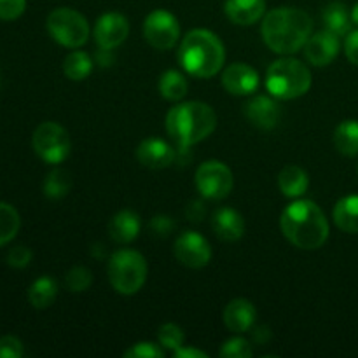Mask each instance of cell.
Here are the masks:
<instances>
[{
    "label": "cell",
    "mask_w": 358,
    "mask_h": 358,
    "mask_svg": "<svg viewBox=\"0 0 358 358\" xmlns=\"http://www.w3.org/2000/svg\"><path fill=\"white\" fill-rule=\"evenodd\" d=\"M334 145L343 156L353 157L358 154V121L341 122L334 131Z\"/></svg>",
    "instance_id": "d4e9b609"
},
{
    "label": "cell",
    "mask_w": 358,
    "mask_h": 358,
    "mask_svg": "<svg viewBox=\"0 0 358 358\" xmlns=\"http://www.w3.org/2000/svg\"><path fill=\"white\" fill-rule=\"evenodd\" d=\"M189 84L177 70H168L159 79V93L168 101H180L187 94Z\"/></svg>",
    "instance_id": "484cf974"
},
{
    "label": "cell",
    "mask_w": 358,
    "mask_h": 358,
    "mask_svg": "<svg viewBox=\"0 0 358 358\" xmlns=\"http://www.w3.org/2000/svg\"><path fill=\"white\" fill-rule=\"evenodd\" d=\"M65 283L70 292H84L93 283V273L84 266H76L66 273Z\"/></svg>",
    "instance_id": "4dcf8cb0"
},
{
    "label": "cell",
    "mask_w": 358,
    "mask_h": 358,
    "mask_svg": "<svg viewBox=\"0 0 358 358\" xmlns=\"http://www.w3.org/2000/svg\"><path fill=\"white\" fill-rule=\"evenodd\" d=\"M173 252L180 264L192 269L205 268L212 259V248H210L208 240L196 231L182 233L175 241Z\"/></svg>",
    "instance_id": "8fae6325"
},
{
    "label": "cell",
    "mask_w": 358,
    "mask_h": 358,
    "mask_svg": "<svg viewBox=\"0 0 358 358\" xmlns=\"http://www.w3.org/2000/svg\"><path fill=\"white\" fill-rule=\"evenodd\" d=\"M31 147L42 161L49 164H58L69 157L70 136L58 122H42L31 136Z\"/></svg>",
    "instance_id": "ba28073f"
},
{
    "label": "cell",
    "mask_w": 358,
    "mask_h": 358,
    "mask_svg": "<svg viewBox=\"0 0 358 358\" xmlns=\"http://www.w3.org/2000/svg\"><path fill=\"white\" fill-rule=\"evenodd\" d=\"M58 296V283L51 276H41L28 289V301L37 310H45L55 303Z\"/></svg>",
    "instance_id": "cb8c5ba5"
},
{
    "label": "cell",
    "mask_w": 358,
    "mask_h": 358,
    "mask_svg": "<svg viewBox=\"0 0 358 358\" xmlns=\"http://www.w3.org/2000/svg\"><path fill=\"white\" fill-rule=\"evenodd\" d=\"M196 187L206 199H224L233 191L234 178L229 166L220 161H205L196 171Z\"/></svg>",
    "instance_id": "9c48e42d"
},
{
    "label": "cell",
    "mask_w": 358,
    "mask_h": 358,
    "mask_svg": "<svg viewBox=\"0 0 358 358\" xmlns=\"http://www.w3.org/2000/svg\"><path fill=\"white\" fill-rule=\"evenodd\" d=\"M173 353H175V358H206V353L201 352V350L184 348V346H180V348Z\"/></svg>",
    "instance_id": "ab89813d"
},
{
    "label": "cell",
    "mask_w": 358,
    "mask_h": 358,
    "mask_svg": "<svg viewBox=\"0 0 358 358\" xmlns=\"http://www.w3.org/2000/svg\"><path fill=\"white\" fill-rule=\"evenodd\" d=\"M311 87V72L296 58H280L266 72V90L278 100H294Z\"/></svg>",
    "instance_id": "5b68a950"
},
{
    "label": "cell",
    "mask_w": 358,
    "mask_h": 358,
    "mask_svg": "<svg viewBox=\"0 0 358 358\" xmlns=\"http://www.w3.org/2000/svg\"><path fill=\"white\" fill-rule=\"evenodd\" d=\"M140 233V217L131 210H121L115 213L108 224V234L119 245L131 243Z\"/></svg>",
    "instance_id": "ffe728a7"
},
{
    "label": "cell",
    "mask_w": 358,
    "mask_h": 358,
    "mask_svg": "<svg viewBox=\"0 0 358 358\" xmlns=\"http://www.w3.org/2000/svg\"><path fill=\"white\" fill-rule=\"evenodd\" d=\"M224 10L234 24L248 27L264 17L266 0H226Z\"/></svg>",
    "instance_id": "d6986e66"
},
{
    "label": "cell",
    "mask_w": 358,
    "mask_h": 358,
    "mask_svg": "<svg viewBox=\"0 0 358 358\" xmlns=\"http://www.w3.org/2000/svg\"><path fill=\"white\" fill-rule=\"evenodd\" d=\"M49 35L63 48L77 49L86 44L90 37V24L87 20L76 9L70 7H58L51 10L45 21Z\"/></svg>",
    "instance_id": "52a82bcc"
},
{
    "label": "cell",
    "mask_w": 358,
    "mask_h": 358,
    "mask_svg": "<svg viewBox=\"0 0 358 358\" xmlns=\"http://www.w3.org/2000/svg\"><path fill=\"white\" fill-rule=\"evenodd\" d=\"M334 217L336 226L341 231L350 234L358 233V196H346V198L339 199L334 206Z\"/></svg>",
    "instance_id": "603a6c76"
},
{
    "label": "cell",
    "mask_w": 358,
    "mask_h": 358,
    "mask_svg": "<svg viewBox=\"0 0 358 358\" xmlns=\"http://www.w3.org/2000/svg\"><path fill=\"white\" fill-rule=\"evenodd\" d=\"M112 51L114 49H105V48H100V51H98L96 55V63L101 66H108L114 63V55H112Z\"/></svg>",
    "instance_id": "60d3db41"
},
{
    "label": "cell",
    "mask_w": 358,
    "mask_h": 358,
    "mask_svg": "<svg viewBox=\"0 0 358 358\" xmlns=\"http://www.w3.org/2000/svg\"><path fill=\"white\" fill-rule=\"evenodd\" d=\"M157 339H159V346L170 352H177L182 345H184V332L178 325L175 324H164L161 325L157 331Z\"/></svg>",
    "instance_id": "f546056e"
},
{
    "label": "cell",
    "mask_w": 358,
    "mask_h": 358,
    "mask_svg": "<svg viewBox=\"0 0 358 358\" xmlns=\"http://www.w3.org/2000/svg\"><path fill=\"white\" fill-rule=\"evenodd\" d=\"M42 189H44L45 198L62 199L72 189V177H70L69 171L62 170V168H55V170L48 173Z\"/></svg>",
    "instance_id": "4316f807"
},
{
    "label": "cell",
    "mask_w": 358,
    "mask_h": 358,
    "mask_svg": "<svg viewBox=\"0 0 358 358\" xmlns=\"http://www.w3.org/2000/svg\"><path fill=\"white\" fill-rule=\"evenodd\" d=\"M311 31L313 20L306 10L297 7H278L269 10L261 27L262 41L278 55H294L303 49Z\"/></svg>",
    "instance_id": "6da1fadb"
},
{
    "label": "cell",
    "mask_w": 358,
    "mask_h": 358,
    "mask_svg": "<svg viewBox=\"0 0 358 358\" xmlns=\"http://www.w3.org/2000/svg\"><path fill=\"white\" fill-rule=\"evenodd\" d=\"M255 317L257 311L248 299H233L224 308V324L234 334L250 331L255 324Z\"/></svg>",
    "instance_id": "e0dca14e"
},
{
    "label": "cell",
    "mask_w": 358,
    "mask_h": 358,
    "mask_svg": "<svg viewBox=\"0 0 358 358\" xmlns=\"http://www.w3.org/2000/svg\"><path fill=\"white\" fill-rule=\"evenodd\" d=\"M322 20H324L325 30L332 31L338 37H345L350 34V28H352V13L348 10V7L343 2H331L324 7V13H322Z\"/></svg>",
    "instance_id": "44dd1931"
},
{
    "label": "cell",
    "mask_w": 358,
    "mask_h": 358,
    "mask_svg": "<svg viewBox=\"0 0 358 358\" xmlns=\"http://www.w3.org/2000/svg\"><path fill=\"white\" fill-rule=\"evenodd\" d=\"M185 215H187V219L191 220V222H201L206 215V208L205 205H203V201L194 199V201L189 203L187 208H185Z\"/></svg>",
    "instance_id": "f35d334b"
},
{
    "label": "cell",
    "mask_w": 358,
    "mask_h": 358,
    "mask_svg": "<svg viewBox=\"0 0 358 358\" xmlns=\"http://www.w3.org/2000/svg\"><path fill=\"white\" fill-rule=\"evenodd\" d=\"M27 9V0H0V20L14 21Z\"/></svg>",
    "instance_id": "e575fe53"
},
{
    "label": "cell",
    "mask_w": 358,
    "mask_h": 358,
    "mask_svg": "<svg viewBox=\"0 0 358 358\" xmlns=\"http://www.w3.org/2000/svg\"><path fill=\"white\" fill-rule=\"evenodd\" d=\"M304 55L315 66L331 65L339 55V37L329 30L311 34L304 44Z\"/></svg>",
    "instance_id": "4fadbf2b"
},
{
    "label": "cell",
    "mask_w": 358,
    "mask_h": 358,
    "mask_svg": "<svg viewBox=\"0 0 358 358\" xmlns=\"http://www.w3.org/2000/svg\"><path fill=\"white\" fill-rule=\"evenodd\" d=\"M164 124L171 140L184 150L215 131L217 114L203 101H185L168 112Z\"/></svg>",
    "instance_id": "3957f363"
},
{
    "label": "cell",
    "mask_w": 358,
    "mask_h": 358,
    "mask_svg": "<svg viewBox=\"0 0 358 358\" xmlns=\"http://www.w3.org/2000/svg\"><path fill=\"white\" fill-rule=\"evenodd\" d=\"M357 171H358V168H357Z\"/></svg>",
    "instance_id": "7bdbcfd3"
},
{
    "label": "cell",
    "mask_w": 358,
    "mask_h": 358,
    "mask_svg": "<svg viewBox=\"0 0 358 358\" xmlns=\"http://www.w3.org/2000/svg\"><path fill=\"white\" fill-rule=\"evenodd\" d=\"M219 355L220 358H250L252 346L245 338H233L224 343Z\"/></svg>",
    "instance_id": "1f68e13d"
},
{
    "label": "cell",
    "mask_w": 358,
    "mask_h": 358,
    "mask_svg": "<svg viewBox=\"0 0 358 358\" xmlns=\"http://www.w3.org/2000/svg\"><path fill=\"white\" fill-rule=\"evenodd\" d=\"M226 59L222 41L213 31L198 28L191 30L178 49V62L191 76L205 79L220 72Z\"/></svg>",
    "instance_id": "277c9868"
},
{
    "label": "cell",
    "mask_w": 358,
    "mask_h": 358,
    "mask_svg": "<svg viewBox=\"0 0 358 358\" xmlns=\"http://www.w3.org/2000/svg\"><path fill=\"white\" fill-rule=\"evenodd\" d=\"M149 231L150 234H154L157 238L170 236L175 231V220L168 215H156L154 219H150Z\"/></svg>",
    "instance_id": "d590c367"
},
{
    "label": "cell",
    "mask_w": 358,
    "mask_h": 358,
    "mask_svg": "<svg viewBox=\"0 0 358 358\" xmlns=\"http://www.w3.org/2000/svg\"><path fill=\"white\" fill-rule=\"evenodd\" d=\"M245 115L254 126L261 129H273L278 124L280 107L273 98L259 94L245 105Z\"/></svg>",
    "instance_id": "2e32d148"
},
{
    "label": "cell",
    "mask_w": 358,
    "mask_h": 358,
    "mask_svg": "<svg viewBox=\"0 0 358 358\" xmlns=\"http://www.w3.org/2000/svg\"><path fill=\"white\" fill-rule=\"evenodd\" d=\"M345 52L346 58H348L353 65L358 66V30L350 31L348 37H346Z\"/></svg>",
    "instance_id": "74e56055"
},
{
    "label": "cell",
    "mask_w": 358,
    "mask_h": 358,
    "mask_svg": "<svg viewBox=\"0 0 358 358\" xmlns=\"http://www.w3.org/2000/svg\"><path fill=\"white\" fill-rule=\"evenodd\" d=\"M126 358H163L164 352L163 348H159L157 345H152V343H136L131 348L124 352Z\"/></svg>",
    "instance_id": "d6a6232c"
},
{
    "label": "cell",
    "mask_w": 358,
    "mask_h": 358,
    "mask_svg": "<svg viewBox=\"0 0 358 358\" xmlns=\"http://www.w3.org/2000/svg\"><path fill=\"white\" fill-rule=\"evenodd\" d=\"M143 37L154 49L166 51L173 48L180 38V23L168 10H152L143 23Z\"/></svg>",
    "instance_id": "30bf717a"
},
{
    "label": "cell",
    "mask_w": 358,
    "mask_h": 358,
    "mask_svg": "<svg viewBox=\"0 0 358 358\" xmlns=\"http://www.w3.org/2000/svg\"><path fill=\"white\" fill-rule=\"evenodd\" d=\"M129 34V23L122 14L105 13L94 24V42L98 48L115 49L126 41Z\"/></svg>",
    "instance_id": "7c38bea8"
},
{
    "label": "cell",
    "mask_w": 358,
    "mask_h": 358,
    "mask_svg": "<svg viewBox=\"0 0 358 358\" xmlns=\"http://www.w3.org/2000/svg\"><path fill=\"white\" fill-rule=\"evenodd\" d=\"M259 73L247 63H233L222 72V86L234 96H247L257 91Z\"/></svg>",
    "instance_id": "5bb4252c"
},
{
    "label": "cell",
    "mask_w": 358,
    "mask_h": 358,
    "mask_svg": "<svg viewBox=\"0 0 358 358\" xmlns=\"http://www.w3.org/2000/svg\"><path fill=\"white\" fill-rule=\"evenodd\" d=\"M278 185L283 196H287V198H299V196H303L308 191L310 178H308V173L303 168L296 166V164H289V166H285L280 171Z\"/></svg>",
    "instance_id": "7402d4cb"
},
{
    "label": "cell",
    "mask_w": 358,
    "mask_h": 358,
    "mask_svg": "<svg viewBox=\"0 0 358 358\" xmlns=\"http://www.w3.org/2000/svg\"><path fill=\"white\" fill-rule=\"evenodd\" d=\"M352 21L355 27H358V2L353 6V9H352Z\"/></svg>",
    "instance_id": "b9f144b4"
},
{
    "label": "cell",
    "mask_w": 358,
    "mask_h": 358,
    "mask_svg": "<svg viewBox=\"0 0 358 358\" xmlns=\"http://www.w3.org/2000/svg\"><path fill=\"white\" fill-rule=\"evenodd\" d=\"M177 152L170 143L161 138H147L136 147V159L150 170H163L173 164Z\"/></svg>",
    "instance_id": "9a60e30c"
},
{
    "label": "cell",
    "mask_w": 358,
    "mask_h": 358,
    "mask_svg": "<svg viewBox=\"0 0 358 358\" xmlns=\"http://www.w3.org/2000/svg\"><path fill=\"white\" fill-rule=\"evenodd\" d=\"M93 70V59L84 51H72L63 62V73L70 80H84Z\"/></svg>",
    "instance_id": "f1b7e54d"
},
{
    "label": "cell",
    "mask_w": 358,
    "mask_h": 358,
    "mask_svg": "<svg viewBox=\"0 0 358 358\" xmlns=\"http://www.w3.org/2000/svg\"><path fill=\"white\" fill-rule=\"evenodd\" d=\"M31 257H34V254H31L30 248L24 247V245H17V247H13L7 252V264L10 268L23 269L30 264Z\"/></svg>",
    "instance_id": "836d02e7"
},
{
    "label": "cell",
    "mask_w": 358,
    "mask_h": 358,
    "mask_svg": "<svg viewBox=\"0 0 358 358\" xmlns=\"http://www.w3.org/2000/svg\"><path fill=\"white\" fill-rule=\"evenodd\" d=\"M23 343L14 336L0 338V358H21L23 357Z\"/></svg>",
    "instance_id": "8d00e7d4"
},
{
    "label": "cell",
    "mask_w": 358,
    "mask_h": 358,
    "mask_svg": "<svg viewBox=\"0 0 358 358\" xmlns=\"http://www.w3.org/2000/svg\"><path fill=\"white\" fill-rule=\"evenodd\" d=\"M217 238L227 243L238 241L245 234V220L240 212L233 208H219L212 219Z\"/></svg>",
    "instance_id": "ac0fdd59"
},
{
    "label": "cell",
    "mask_w": 358,
    "mask_h": 358,
    "mask_svg": "<svg viewBox=\"0 0 358 358\" xmlns=\"http://www.w3.org/2000/svg\"><path fill=\"white\" fill-rule=\"evenodd\" d=\"M280 227L287 240L301 250H317L329 238V220L311 199H299L287 206Z\"/></svg>",
    "instance_id": "7a4b0ae2"
},
{
    "label": "cell",
    "mask_w": 358,
    "mask_h": 358,
    "mask_svg": "<svg viewBox=\"0 0 358 358\" xmlns=\"http://www.w3.org/2000/svg\"><path fill=\"white\" fill-rule=\"evenodd\" d=\"M108 282L114 287L115 292L122 296H133L143 287L147 280V261L140 252L129 250H117L112 254L108 261Z\"/></svg>",
    "instance_id": "8992f818"
},
{
    "label": "cell",
    "mask_w": 358,
    "mask_h": 358,
    "mask_svg": "<svg viewBox=\"0 0 358 358\" xmlns=\"http://www.w3.org/2000/svg\"><path fill=\"white\" fill-rule=\"evenodd\" d=\"M21 219L17 210L9 203L0 201V247L10 243L20 233Z\"/></svg>",
    "instance_id": "83f0119b"
}]
</instances>
